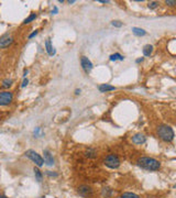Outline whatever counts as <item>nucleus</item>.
Listing matches in <instances>:
<instances>
[{"label":"nucleus","instance_id":"nucleus-1","mask_svg":"<svg viewBox=\"0 0 176 198\" xmlns=\"http://www.w3.org/2000/svg\"><path fill=\"white\" fill-rule=\"evenodd\" d=\"M137 165L139 167H141V169H147V171H151V172L158 171V169H161V162L153 158H149V156L140 158L137 161Z\"/></svg>","mask_w":176,"mask_h":198},{"label":"nucleus","instance_id":"nucleus-2","mask_svg":"<svg viewBox=\"0 0 176 198\" xmlns=\"http://www.w3.org/2000/svg\"><path fill=\"white\" fill-rule=\"evenodd\" d=\"M156 133H158V138L164 142H172L174 140V137H175L172 128L169 126H165V124L158 127L156 130Z\"/></svg>","mask_w":176,"mask_h":198},{"label":"nucleus","instance_id":"nucleus-3","mask_svg":"<svg viewBox=\"0 0 176 198\" xmlns=\"http://www.w3.org/2000/svg\"><path fill=\"white\" fill-rule=\"evenodd\" d=\"M24 155L27 158H29L33 163H35V165L38 166V167H41V166L44 165L43 158H42L38 152L34 151V150H28V151H25Z\"/></svg>","mask_w":176,"mask_h":198},{"label":"nucleus","instance_id":"nucleus-4","mask_svg":"<svg viewBox=\"0 0 176 198\" xmlns=\"http://www.w3.org/2000/svg\"><path fill=\"white\" fill-rule=\"evenodd\" d=\"M105 165L107 166V167H109V169H118L119 166H120V158H118V155L116 154H109L106 156V158H105Z\"/></svg>","mask_w":176,"mask_h":198},{"label":"nucleus","instance_id":"nucleus-5","mask_svg":"<svg viewBox=\"0 0 176 198\" xmlns=\"http://www.w3.org/2000/svg\"><path fill=\"white\" fill-rule=\"evenodd\" d=\"M13 101V94L9 90L0 91V106H8Z\"/></svg>","mask_w":176,"mask_h":198},{"label":"nucleus","instance_id":"nucleus-6","mask_svg":"<svg viewBox=\"0 0 176 198\" xmlns=\"http://www.w3.org/2000/svg\"><path fill=\"white\" fill-rule=\"evenodd\" d=\"M13 38L10 34H4L2 36H0V49H7L13 43Z\"/></svg>","mask_w":176,"mask_h":198},{"label":"nucleus","instance_id":"nucleus-7","mask_svg":"<svg viewBox=\"0 0 176 198\" xmlns=\"http://www.w3.org/2000/svg\"><path fill=\"white\" fill-rule=\"evenodd\" d=\"M80 65H82L83 69L87 73V74H88V73H89L94 67L93 63H91L89 58L86 57V56H82V57H80Z\"/></svg>","mask_w":176,"mask_h":198},{"label":"nucleus","instance_id":"nucleus-8","mask_svg":"<svg viewBox=\"0 0 176 198\" xmlns=\"http://www.w3.org/2000/svg\"><path fill=\"white\" fill-rule=\"evenodd\" d=\"M77 193H78L80 196H83V197H88V196H91V195H93V189H91V187L87 186V185H82V186L78 187Z\"/></svg>","mask_w":176,"mask_h":198},{"label":"nucleus","instance_id":"nucleus-9","mask_svg":"<svg viewBox=\"0 0 176 198\" xmlns=\"http://www.w3.org/2000/svg\"><path fill=\"white\" fill-rule=\"evenodd\" d=\"M43 154H44V158H43L44 163H45L46 165H49V166H53L54 158H53V156H52V154H51V152L49 151V150H44Z\"/></svg>","mask_w":176,"mask_h":198},{"label":"nucleus","instance_id":"nucleus-10","mask_svg":"<svg viewBox=\"0 0 176 198\" xmlns=\"http://www.w3.org/2000/svg\"><path fill=\"white\" fill-rule=\"evenodd\" d=\"M145 140H147V138L142 133H137L132 137V142L134 144H143Z\"/></svg>","mask_w":176,"mask_h":198},{"label":"nucleus","instance_id":"nucleus-11","mask_svg":"<svg viewBox=\"0 0 176 198\" xmlns=\"http://www.w3.org/2000/svg\"><path fill=\"white\" fill-rule=\"evenodd\" d=\"M98 89L100 93H107V91H111V90H115L116 87L115 86H111V85H109V84H102L100 86L98 87Z\"/></svg>","mask_w":176,"mask_h":198},{"label":"nucleus","instance_id":"nucleus-12","mask_svg":"<svg viewBox=\"0 0 176 198\" xmlns=\"http://www.w3.org/2000/svg\"><path fill=\"white\" fill-rule=\"evenodd\" d=\"M45 49H46V52L49 53V55H54L55 54V50L53 49V45H52V42H51L50 39H47L45 41Z\"/></svg>","mask_w":176,"mask_h":198},{"label":"nucleus","instance_id":"nucleus-13","mask_svg":"<svg viewBox=\"0 0 176 198\" xmlns=\"http://www.w3.org/2000/svg\"><path fill=\"white\" fill-rule=\"evenodd\" d=\"M143 55L144 56H150L152 54V52H153V46H152L151 44H147V45H144L143 46Z\"/></svg>","mask_w":176,"mask_h":198},{"label":"nucleus","instance_id":"nucleus-14","mask_svg":"<svg viewBox=\"0 0 176 198\" xmlns=\"http://www.w3.org/2000/svg\"><path fill=\"white\" fill-rule=\"evenodd\" d=\"M85 156L88 158H95L97 156V152H96L95 149H88V150H86V152H85Z\"/></svg>","mask_w":176,"mask_h":198},{"label":"nucleus","instance_id":"nucleus-15","mask_svg":"<svg viewBox=\"0 0 176 198\" xmlns=\"http://www.w3.org/2000/svg\"><path fill=\"white\" fill-rule=\"evenodd\" d=\"M12 83H13V80L11 78H6L2 80V83H1V88H4V89H8L9 87L12 86Z\"/></svg>","mask_w":176,"mask_h":198},{"label":"nucleus","instance_id":"nucleus-16","mask_svg":"<svg viewBox=\"0 0 176 198\" xmlns=\"http://www.w3.org/2000/svg\"><path fill=\"white\" fill-rule=\"evenodd\" d=\"M109 60L111 62H116V61H123L124 60V56L123 55H121L120 53H115V54H111L110 55V57H109Z\"/></svg>","mask_w":176,"mask_h":198},{"label":"nucleus","instance_id":"nucleus-17","mask_svg":"<svg viewBox=\"0 0 176 198\" xmlns=\"http://www.w3.org/2000/svg\"><path fill=\"white\" fill-rule=\"evenodd\" d=\"M112 193H113V191H112L111 188L105 187V188H102V191H101V196H102V197H106V198H109L112 195Z\"/></svg>","mask_w":176,"mask_h":198},{"label":"nucleus","instance_id":"nucleus-18","mask_svg":"<svg viewBox=\"0 0 176 198\" xmlns=\"http://www.w3.org/2000/svg\"><path fill=\"white\" fill-rule=\"evenodd\" d=\"M33 171H34V175H35L36 180H38L39 183H41V182H42V180H43V174H42V172H41V171L38 169V167H34V169H33Z\"/></svg>","mask_w":176,"mask_h":198},{"label":"nucleus","instance_id":"nucleus-19","mask_svg":"<svg viewBox=\"0 0 176 198\" xmlns=\"http://www.w3.org/2000/svg\"><path fill=\"white\" fill-rule=\"evenodd\" d=\"M132 32L134 35L137 36H143L147 34V32L143 29H141V28H132Z\"/></svg>","mask_w":176,"mask_h":198},{"label":"nucleus","instance_id":"nucleus-20","mask_svg":"<svg viewBox=\"0 0 176 198\" xmlns=\"http://www.w3.org/2000/svg\"><path fill=\"white\" fill-rule=\"evenodd\" d=\"M35 19H36V13L32 12V13H31V15H30L29 17H28V18L23 20V22H22V23H23V24H28V23H30V22L34 21Z\"/></svg>","mask_w":176,"mask_h":198},{"label":"nucleus","instance_id":"nucleus-21","mask_svg":"<svg viewBox=\"0 0 176 198\" xmlns=\"http://www.w3.org/2000/svg\"><path fill=\"white\" fill-rule=\"evenodd\" d=\"M121 198H140L139 195L134 194V193H123L121 195Z\"/></svg>","mask_w":176,"mask_h":198},{"label":"nucleus","instance_id":"nucleus-22","mask_svg":"<svg viewBox=\"0 0 176 198\" xmlns=\"http://www.w3.org/2000/svg\"><path fill=\"white\" fill-rule=\"evenodd\" d=\"M158 1H150L149 4H147V7H149V9H156V8L158 7Z\"/></svg>","mask_w":176,"mask_h":198},{"label":"nucleus","instance_id":"nucleus-23","mask_svg":"<svg viewBox=\"0 0 176 198\" xmlns=\"http://www.w3.org/2000/svg\"><path fill=\"white\" fill-rule=\"evenodd\" d=\"M111 24L113 25V26H116V28H121L123 23L121 21H118V20H113V21L111 22Z\"/></svg>","mask_w":176,"mask_h":198},{"label":"nucleus","instance_id":"nucleus-24","mask_svg":"<svg viewBox=\"0 0 176 198\" xmlns=\"http://www.w3.org/2000/svg\"><path fill=\"white\" fill-rule=\"evenodd\" d=\"M165 4H167V6H169V7H173V6H175L176 4V2L175 1H171V0H166Z\"/></svg>","mask_w":176,"mask_h":198},{"label":"nucleus","instance_id":"nucleus-25","mask_svg":"<svg viewBox=\"0 0 176 198\" xmlns=\"http://www.w3.org/2000/svg\"><path fill=\"white\" fill-rule=\"evenodd\" d=\"M28 84H29V79L24 78V79H23V82H22V84H21V87H22V88H24V87L27 86Z\"/></svg>","mask_w":176,"mask_h":198},{"label":"nucleus","instance_id":"nucleus-26","mask_svg":"<svg viewBox=\"0 0 176 198\" xmlns=\"http://www.w3.org/2000/svg\"><path fill=\"white\" fill-rule=\"evenodd\" d=\"M46 174L49 175V176H53V177H56V176H57V174H56V173H52L51 171H47Z\"/></svg>","mask_w":176,"mask_h":198},{"label":"nucleus","instance_id":"nucleus-27","mask_svg":"<svg viewBox=\"0 0 176 198\" xmlns=\"http://www.w3.org/2000/svg\"><path fill=\"white\" fill-rule=\"evenodd\" d=\"M38 33H39V31H38V30H35L34 32H32V33H31V34H30V35H29V39H32L33 36H35L36 34H38Z\"/></svg>","mask_w":176,"mask_h":198},{"label":"nucleus","instance_id":"nucleus-28","mask_svg":"<svg viewBox=\"0 0 176 198\" xmlns=\"http://www.w3.org/2000/svg\"><path fill=\"white\" fill-rule=\"evenodd\" d=\"M28 73H29V71H28V69H24V71H23V77H24V78H27Z\"/></svg>","mask_w":176,"mask_h":198},{"label":"nucleus","instance_id":"nucleus-29","mask_svg":"<svg viewBox=\"0 0 176 198\" xmlns=\"http://www.w3.org/2000/svg\"><path fill=\"white\" fill-rule=\"evenodd\" d=\"M99 2H101V4H108L109 1L108 0H99Z\"/></svg>","mask_w":176,"mask_h":198},{"label":"nucleus","instance_id":"nucleus-30","mask_svg":"<svg viewBox=\"0 0 176 198\" xmlns=\"http://www.w3.org/2000/svg\"><path fill=\"white\" fill-rule=\"evenodd\" d=\"M57 11H58V9H57V8H56V7H55V8H54V10L52 11V13H54V15H55V13H56Z\"/></svg>","mask_w":176,"mask_h":198},{"label":"nucleus","instance_id":"nucleus-31","mask_svg":"<svg viewBox=\"0 0 176 198\" xmlns=\"http://www.w3.org/2000/svg\"><path fill=\"white\" fill-rule=\"evenodd\" d=\"M142 61H143V57H140V58H138V60H137L135 62H137V63H141Z\"/></svg>","mask_w":176,"mask_h":198},{"label":"nucleus","instance_id":"nucleus-32","mask_svg":"<svg viewBox=\"0 0 176 198\" xmlns=\"http://www.w3.org/2000/svg\"><path fill=\"white\" fill-rule=\"evenodd\" d=\"M80 91H82L80 89H76L75 90V95H79V94H80Z\"/></svg>","mask_w":176,"mask_h":198},{"label":"nucleus","instance_id":"nucleus-33","mask_svg":"<svg viewBox=\"0 0 176 198\" xmlns=\"http://www.w3.org/2000/svg\"><path fill=\"white\" fill-rule=\"evenodd\" d=\"M75 2H76L75 0H72V1L69 0V1H67V4H75Z\"/></svg>","mask_w":176,"mask_h":198},{"label":"nucleus","instance_id":"nucleus-34","mask_svg":"<svg viewBox=\"0 0 176 198\" xmlns=\"http://www.w3.org/2000/svg\"><path fill=\"white\" fill-rule=\"evenodd\" d=\"M0 198H8L6 195H0Z\"/></svg>","mask_w":176,"mask_h":198}]
</instances>
